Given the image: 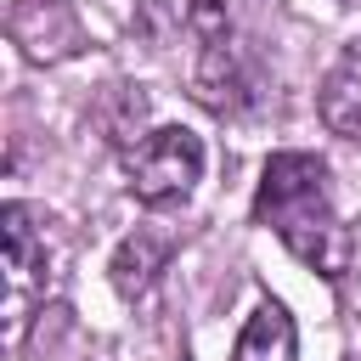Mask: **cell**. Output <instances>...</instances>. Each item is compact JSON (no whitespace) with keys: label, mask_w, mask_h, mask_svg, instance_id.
<instances>
[{"label":"cell","mask_w":361,"mask_h":361,"mask_svg":"<svg viewBox=\"0 0 361 361\" xmlns=\"http://www.w3.org/2000/svg\"><path fill=\"white\" fill-rule=\"evenodd\" d=\"M254 220L271 226L293 259H305L316 276L344 282L350 259H355V237L333 209V186H327V158L316 152H271L254 186Z\"/></svg>","instance_id":"1"},{"label":"cell","mask_w":361,"mask_h":361,"mask_svg":"<svg viewBox=\"0 0 361 361\" xmlns=\"http://www.w3.org/2000/svg\"><path fill=\"white\" fill-rule=\"evenodd\" d=\"M197 175H203V141L186 124H158L135 147H124V186L147 209L186 203Z\"/></svg>","instance_id":"2"},{"label":"cell","mask_w":361,"mask_h":361,"mask_svg":"<svg viewBox=\"0 0 361 361\" xmlns=\"http://www.w3.org/2000/svg\"><path fill=\"white\" fill-rule=\"evenodd\" d=\"M0 237H6V322L23 327L28 305L45 299L51 288V254H45V231L34 226L28 203L0 209Z\"/></svg>","instance_id":"3"},{"label":"cell","mask_w":361,"mask_h":361,"mask_svg":"<svg viewBox=\"0 0 361 361\" xmlns=\"http://www.w3.org/2000/svg\"><path fill=\"white\" fill-rule=\"evenodd\" d=\"M316 107H322V124H327L333 135L361 141V39H350V45L338 51V62L327 68Z\"/></svg>","instance_id":"4"},{"label":"cell","mask_w":361,"mask_h":361,"mask_svg":"<svg viewBox=\"0 0 361 361\" xmlns=\"http://www.w3.org/2000/svg\"><path fill=\"white\" fill-rule=\"evenodd\" d=\"M231 361H299V327H293V316H288L276 299L254 305V316H248L243 333H237Z\"/></svg>","instance_id":"5"},{"label":"cell","mask_w":361,"mask_h":361,"mask_svg":"<svg viewBox=\"0 0 361 361\" xmlns=\"http://www.w3.org/2000/svg\"><path fill=\"white\" fill-rule=\"evenodd\" d=\"M164 259H169V243H164V237H152V231H130V237L113 248L107 276H113V288H118L124 299H141V293H152Z\"/></svg>","instance_id":"6"},{"label":"cell","mask_w":361,"mask_h":361,"mask_svg":"<svg viewBox=\"0 0 361 361\" xmlns=\"http://www.w3.org/2000/svg\"><path fill=\"white\" fill-rule=\"evenodd\" d=\"M186 28L197 45H214V39H231V17H226V0H186Z\"/></svg>","instance_id":"7"},{"label":"cell","mask_w":361,"mask_h":361,"mask_svg":"<svg viewBox=\"0 0 361 361\" xmlns=\"http://www.w3.org/2000/svg\"><path fill=\"white\" fill-rule=\"evenodd\" d=\"M350 6H361V0H350Z\"/></svg>","instance_id":"8"}]
</instances>
